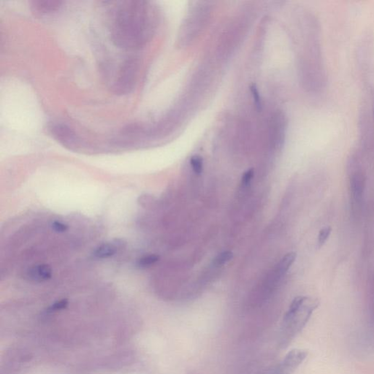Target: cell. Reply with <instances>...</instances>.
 <instances>
[{"label":"cell","mask_w":374,"mask_h":374,"mask_svg":"<svg viewBox=\"0 0 374 374\" xmlns=\"http://www.w3.org/2000/svg\"><path fill=\"white\" fill-rule=\"evenodd\" d=\"M118 246L115 244H103L97 248L94 256L98 259H107L113 257L117 252Z\"/></svg>","instance_id":"9"},{"label":"cell","mask_w":374,"mask_h":374,"mask_svg":"<svg viewBox=\"0 0 374 374\" xmlns=\"http://www.w3.org/2000/svg\"><path fill=\"white\" fill-rule=\"evenodd\" d=\"M251 92H252V96H253L254 100H255L256 107H257L258 109H260L262 106L261 99H260V94H259L258 90L256 88L255 85H253L251 87Z\"/></svg>","instance_id":"18"},{"label":"cell","mask_w":374,"mask_h":374,"mask_svg":"<svg viewBox=\"0 0 374 374\" xmlns=\"http://www.w3.org/2000/svg\"><path fill=\"white\" fill-rule=\"evenodd\" d=\"M320 305L318 300L298 296L293 300L286 312L280 332V346L286 347L301 333Z\"/></svg>","instance_id":"2"},{"label":"cell","mask_w":374,"mask_h":374,"mask_svg":"<svg viewBox=\"0 0 374 374\" xmlns=\"http://www.w3.org/2000/svg\"><path fill=\"white\" fill-rule=\"evenodd\" d=\"M160 257L155 254L143 256L137 260V266L140 268H148L156 264L160 260Z\"/></svg>","instance_id":"11"},{"label":"cell","mask_w":374,"mask_h":374,"mask_svg":"<svg viewBox=\"0 0 374 374\" xmlns=\"http://www.w3.org/2000/svg\"><path fill=\"white\" fill-rule=\"evenodd\" d=\"M351 191L354 202L357 203L361 201L363 193L364 182L362 175L357 173L352 176L350 181Z\"/></svg>","instance_id":"8"},{"label":"cell","mask_w":374,"mask_h":374,"mask_svg":"<svg viewBox=\"0 0 374 374\" xmlns=\"http://www.w3.org/2000/svg\"><path fill=\"white\" fill-rule=\"evenodd\" d=\"M68 304H69V303H68L67 299L61 300V301H57V302L54 303V304H52L51 307L47 309V312L51 313V312L63 310V309L67 308Z\"/></svg>","instance_id":"15"},{"label":"cell","mask_w":374,"mask_h":374,"mask_svg":"<svg viewBox=\"0 0 374 374\" xmlns=\"http://www.w3.org/2000/svg\"><path fill=\"white\" fill-rule=\"evenodd\" d=\"M233 257V253L232 252L230 251H225V252H221L219 255L217 256L215 258L214 263L216 266H220V265H225V263L232 260Z\"/></svg>","instance_id":"12"},{"label":"cell","mask_w":374,"mask_h":374,"mask_svg":"<svg viewBox=\"0 0 374 374\" xmlns=\"http://www.w3.org/2000/svg\"><path fill=\"white\" fill-rule=\"evenodd\" d=\"M155 24L156 16L148 2H119L113 8L110 24L111 40L122 49H139L149 41Z\"/></svg>","instance_id":"1"},{"label":"cell","mask_w":374,"mask_h":374,"mask_svg":"<svg viewBox=\"0 0 374 374\" xmlns=\"http://www.w3.org/2000/svg\"><path fill=\"white\" fill-rule=\"evenodd\" d=\"M51 135L59 141L70 143L76 140V133L70 127L63 124H52L50 127Z\"/></svg>","instance_id":"7"},{"label":"cell","mask_w":374,"mask_h":374,"mask_svg":"<svg viewBox=\"0 0 374 374\" xmlns=\"http://www.w3.org/2000/svg\"><path fill=\"white\" fill-rule=\"evenodd\" d=\"M63 3L59 0H33L30 2V9L34 15L41 17L59 11Z\"/></svg>","instance_id":"5"},{"label":"cell","mask_w":374,"mask_h":374,"mask_svg":"<svg viewBox=\"0 0 374 374\" xmlns=\"http://www.w3.org/2000/svg\"><path fill=\"white\" fill-rule=\"evenodd\" d=\"M308 352L303 349H293L288 352L271 374H292L307 358Z\"/></svg>","instance_id":"4"},{"label":"cell","mask_w":374,"mask_h":374,"mask_svg":"<svg viewBox=\"0 0 374 374\" xmlns=\"http://www.w3.org/2000/svg\"><path fill=\"white\" fill-rule=\"evenodd\" d=\"M26 277L34 282H44L51 279L52 269L46 264H39L29 268L26 272Z\"/></svg>","instance_id":"6"},{"label":"cell","mask_w":374,"mask_h":374,"mask_svg":"<svg viewBox=\"0 0 374 374\" xmlns=\"http://www.w3.org/2000/svg\"><path fill=\"white\" fill-rule=\"evenodd\" d=\"M332 228L330 227H325L320 230L318 235V247L321 248L325 245L328 239H329L330 234H331Z\"/></svg>","instance_id":"13"},{"label":"cell","mask_w":374,"mask_h":374,"mask_svg":"<svg viewBox=\"0 0 374 374\" xmlns=\"http://www.w3.org/2000/svg\"><path fill=\"white\" fill-rule=\"evenodd\" d=\"M296 257H297V254L295 252H292L286 254L281 259V261H280L278 265V272L281 273V275L284 274L285 273L288 271L291 265L295 261Z\"/></svg>","instance_id":"10"},{"label":"cell","mask_w":374,"mask_h":374,"mask_svg":"<svg viewBox=\"0 0 374 374\" xmlns=\"http://www.w3.org/2000/svg\"><path fill=\"white\" fill-rule=\"evenodd\" d=\"M51 229H52L54 232L58 233L67 232L68 229H69V227H68L67 224L62 222V221H58V220L53 221V222L51 223Z\"/></svg>","instance_id":"16"},{"label":"cell","mask_w":374,"mask_h":374,"mask_svg":"<svg viewBox=\"0 0 374 374\" xmlns=\"http://www.w3.org/2000/svg\"><path fill=\"white\" fill-rule=\"evenodd\" d=\"M190 165L195 174H201L202 170H203V162H202V158L197 155L192 157L190 160Z\"/></svg>","instance_id":"14"},{"label":"cell","mask_w":374,"mask_h":374,"mask_svg":"<svg viewBox=\"0 0 374 374\" xmlns=\"http://www.w3.org/2000/svg\"><path fill=\"white\" fill-rule=\"evenodd\" d=\"M254 175H255V171H254V169H252V168L246 171L244 173V175H243L242 178H241V184H242V185H249L252 180L253 179Z\"/></svg>","instance_id":"17"},{"label":"cell","mask_w":374,"mask_h":374,"mask_svg":"<svg viewBox=\"0 0 374 374\" xmlns=\"http://www.w3.org/2000/svg\"><path fill=\"white\" fill-rule=\"evenodd\" d=\"M138 72V62L135 58H128L121 64L112 86L116 95L129 93L135 87Z\"/></svg>","instance_id":"3"}]
</instances>
